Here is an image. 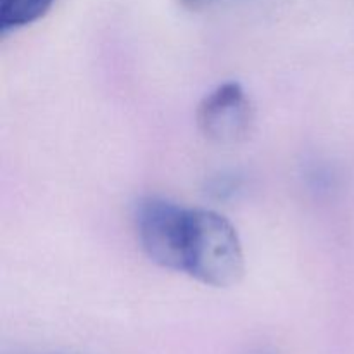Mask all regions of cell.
<instances>
[{
  "instance_id": "obj_1",
  "label": "cell",
  "mask_w": 354,
  "mask_h": 354,
  "mask_svg": "<svg viewBox=\"0 0 354 354\" xmlns=\"http://www.w3.org/2000/svg\"><path fill=\"white\" fill-rule=\"evenodd\" d=\"M183 272L211 287H232L244 275V251L234 225L211 209H190Z\"/></svg>"
},
{
  "instance_id": "obj_2",
  "label": "cell",
  "mask_w": 354,
  "mask_h": 354,
  "mask_svg": "<svg viewBox=\"0 0 354 354\" xmlns=\"http://www.w3.org/2000/svg\"><path fill=\"white\" fill-rule=\"evenodd\" d=\"M190 209L162 197H145L135 211L138 241L145 254L162 268L183 272Z\"/></svg>"
},
{
  "instance_id": "obj_3",
  "label": "cell",
  "mask_w": 354,
  "mask_h": 354,
  "mask_svg": "<svg viewBox=\"0 0 354 354\" xmlns=\"http://www.w3.org/2000/svg\"><path fill=\"white\" fill-rule=\"evenodd\" d=\"M197 123L218 144L244 140L252 124V106L241 83L227 82L207 93L197 109Z\"/></svg>"
},
{
  "instance_id": "obj_4",
  "label": "cell",
  "mask_w": 354,
  "mask_h": 354,
  "mask_svg": "<svg viewBox=\"0 0 354 354\" xmlns=\"http://www.w3.org/2000/svg\"><path fill=\"white\" fill-rule=\"evenodd\" d=\"M54 0H0V33L7 35L44 17Z\"/></svg>"
},
{
  "instance_id": "obj_5",
  "label": "cell",
  "mask_w": 354,
  "mask_h": 354,
  "mask_svg": "<svg viewBox=\"0 0 354 354\" xmlns=\"http://www.w3.org/2000/svg\"><path fill=\"white\" fill-rule=\"evenodd\" d=\"M180 2L185 7H189V9H203V7L213 3L214 0H180Z\"/></svg>"
}]
</instances>
